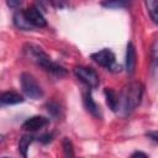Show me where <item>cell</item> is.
Wrapping results in <instances>:
<instances>
[{
    "instance_id": "1",
    "label": "cell",
    "mask_w": 158,
    "mask_h": 158,
    "mask_svg": "<svg viewBox=\"0 0 158 158\" xmlns=\"http://www.w3.org/2000/svg\"><path fill=\"white\" fill-rule=\"evenodd\" d=\"M25 53H26V56L31 60L36 62L38 65H41L42 68H44L47 72H51V73H53L56 75H59V77L67 74V70L62 65L54 63L40 47L33 46V44H27L25 47Z\"/></svg>"
},
{
    "instance_id": "2",
    "label": "cell",
    "mask_w": 158,
    "mask_h": 158,
    "mask_svg": "<svg viewBox=\"0 0 158 158\" xmlns=\"http://www.w3.org/2000/svg\"><path fill=\"white\" fill-rule=\"evenodd\" d=\"M143 95V85L141 83H131L128 84L121 95V102H122V109L125 114H130L133 111L141 102Z\"/></svg>"
},
{
    "instance_id": "3",
    "label": "cell",
    "mask_w": 158,
    "mask_h": 158,
    "mask_svg": "<svg viewBox=\"0 0 158 158\" xmlns=\"http://www.w3.org/2000/svg\"><path fill=\"white\" fill-rule=\"evenodd\" d=\"M21 88H22V91L25 93L26 96L31 98V99H40L43 96V91L41 89V86L37 84L36 79L28 74V73H22L21 74Z\"/></svg>"
},
{
    "instance_id": "4",
    "label": "cell",
    "mask_w": 158,
    "mask_h": 158,
    "mask_svg": "<svg viewBox=\"0 0 158 158\" xmlns=\"http://www.w3.org/2000/svg\"><path fill=\"white\" fill-rule=\"evenodd\" d=\"M74 74L79 80H81L89 88H96L99 85V77H98L96 72L91 68L81 67V65L75 67L74 68Z\"/></svg>"
},
{
    "instance_id": "5",
    "label": "cell",
    "mask_w": 158,
    "mask_h": 158,
    "mask_svg": "<svg viewBox=\"0 0 158 158\" xmlns=\"http://www.w3.org/2000/svg\"><path fill=\"white\" fill-rule=\"evenodd\" d=\"M91 59L95 62V63H98L99 65H101V67H105V68H107V69H114V68H116V69H118L120 70V65L117 67V65H115V54L110 51V49H101V51H99V52H96V53H93L91 54Z\"/></svg>"
},
{
    "instance_id": "6",
    "label": "cell",
    "mask_w": 158,
    "mask_h": 158,
    "mask_svg": "<svg viewBox=\"0 0 158 158\" xmlns=\"http://www.w3.org/2000/svg\"><path fill=\"white\" fill-rule=\"evenodd\" d=\"M23 11H25V15H26L28 22L32 26H35V27H44L47 25L44 16L41 14V11L36 6H30Z\"/></svg>"
},
{
    "instance_id": "7",
    "label": "cell",
    "mask_w": 158,
    "mask_h": 158,
    "mask_svg": "<svg viewBox=\"0 0 158 158\" xmlns=\"http://www.w3.org/2000/svg\"><path fill=\"white\" fill-rule=\"evenodd\" d=\"M48 123V120L43 116H33L27 118L23 123H22V128L26 131H37L40 128H42L43 126H46Z\"/></svg>"
},
{
    "instance_id": "8",
    "label": "cell",
    "mask_w": 158,
    "mask_h": 158,
    "mask_svg": "<svg viewBox=\"0 0 158 158\" xmlns=\"http://www.w3.org/2000/svg\"><path fill=\"white\" fill-rule=\"evenodd\" d=\"M136 67V49L132 43L127 44L126 49V70L128 74H133Z\"/></svg>"
},
{
    "instance_id": "9",
    "label": "cell",
    "mask_w": 158,
    "mask_h": 158,
    "mask_svg": "<svg viewBox=\"0 0 158 158\" xmlns=\"http://www.w3.org/2000/svg\"><path fill=\"white\" fill-rule=\"evenodd\" d=\"M14 23H15V26L17 28L23 30V31H28V30H31L33 27L28 22V20H27L23 10H19V11L15 12V15H14Z\"/></svg>"
},
{
    "instance_id": "10",
    "label": "cell",
    "mask_w": 158,
    "mask_h": 158,
    "mask_svg": "<svg viewBox=\"0 0 158 158\" xmlns=\"http://www.w3.org/2000/svg\"><path fill=\"white\" fill-rule=\"evenodd\" d=\"M0 101H1L2 105H14V104L22 102L23 98L20 94L15 93V91H5V93L1 94Z\"/></svg>"
},
{
    "instance_id": "11",
    "label": "cell",
    "mask_w": 158,
    "mask_h": 158,
    "mask_svg": "<svg viewBox=\"0 0 158 158\" xmlns=\"http://www.w3.org/2000/svg\"><path fill=\"white\" fill-rule=\"evenodd\" d=\"M105 96H106V104H107V106L112 111H116L117 110V106L120 105V99L117 98L116 93L111 88H106L105 89Z\"/></svg>"
},
{
    "instance_id": "12",
    "label": "cell",
    "mask_w": 158,
    "mask_h": 158,
    "mask_svg": "<svg viewBox=\"0 0 158 158\" xmlns=\"http://www.w3.org/2000/svg\"><path fill=\"white\" fill-rule=\"evenodd\" d=\"M84 105H85L86 110H88L90 114H93L94 116H99V114H100V112H99V106H98L96 102L93 100L90 91H88V93L84 95Z\"/></svg>"
},
{
    "instance_id": "13",
    "label": "cell",
    "mask_w": 158,
    "mask_h": 158,
    "mask_svg": "<svg viewBox=\"0 0 158 158\" xmlns=\"http://www.w3.org/2000/svg\"><path fill=\"white\" fill-rule=\"evenodd\" d=\"M32 141H33V137L31 135H23L20 138V141H19V152L22 154L23 158H27V151H28V147H30Z\"/></svg>"
},
{
    "instance_id": "14",
    "label": "cell",
    "mask_w": 158,
    "mask_h": 158,
    "mask_svg": "<svg viewBox=\"0 0 158 158\" xmlns=\"http://www.w3.org/2000/svg\"><path fill=\"white\" fill-rule=\"evenodd\" d=\"M146 5L148 7L151 19L153 20L154 23L158 25V1H147Z\"/></svg>"
},
{
    "instance_id": "15",
    "label": "cell",
    "mask_w": 158,
    "mask_h": 158,
    "mask_svg": "<svg viewBox=\"0 0 158 158\" xmlns=\"http://www.w3.org/2000/svg\"><path fill=\"white\" fill-rule=\"evenodd\" d=\"M63 152H64V158H74L73 143L69 138L63 139Z\"/></svg>"
},
{
    "instance_id": "16",
    "label": "cell",
    "mask_w": 158,
    "mask_h": 158,
    "mask_svg": "<svg viewBox=\"0 0 158 158\" xmlns=\"http://www.w3.org/2000/svg\"><path fill=\"white\" fill-rule=\"evenodd\" d=\"M152 62L158 67V40H156L152 44Z\"/></svg>"
},
{
    "instance_id": "17",
    "label": "cell",
    "mask_w": 158,
    "mask_h": 158,
    "mask_svg": "<svg viewBox=\"0 0 158 158\" xmlns=\"http://www.w3.org/2000/svg\"><path fill=\"white\" fill-rule=\"evenodd\" d=\"M104 6H107V7H122V6H126L127 2H123V1H109V2H102Z\"/></svg>"
},
{
    "instance_id": "18",
    "label": "cell",
    "mask_w": 158,
    "mask_h": 158,
    "mask_svg": "<svg viewBox=\"0 0 158 158\" xmlns=\"http://www.w3.org/2000/svg\"><path fill=\"white\" fill-rule=\"evenodd\" d=\"M146 135H147V137H149L151 139L158 142V131H151V132H147Z\"/></svg>"
},
{
    "instance_id": "19",
    "label": "cell",
    "mask_w": 158,
    "mask_h": 158,
    "mask_svg": "<svg viewBox=\"0 0 158 158\" xmlns=\"http://www.w3.org/2000/svg\"><path fill=\"white\" fill-rule=\"evenodd\" d=\"M38 139H40L42 143H47V142H49V141L52 139V135H51V133H46V135L41 136Z\"/></svg>"
},
{
    "instance_id": "20",
    "label": "cell",
    "mask_w": 158,
    "mask_h": 158,
    "mask_svg": "<svg viewBox=\"0 0 158 158\" xmlns=\"http://www.w3.org/2000/svg\"><path fill=\"white\" fill-rule=\"evenodd\" d=\"M131 158H148V157H147V154H146V153L137 151V152H135V153L131 156Z\"/></svg>"
},
{
    "instance_id": "21",
    "label": "cell",
    "mask_w": 158,
    "mask_h": 158,
    "mask_svg": "<svg viewBox=\"0 0 158 158\" xmlns=\"http://www.w3.org/2000/svg\"><path fill=\"white\" fill-rule=\"evenodd\" d=\"M10 7H16V6H20L21 5V1H14V0H10V1H7L6 2Z\"/></svg>"
},
{
    "instance_id": "22",
    "label": "cell",
    "mask_w": 158,
    "mask_h": 158,
    "mask_svg": "<svg viewBox=\"0 0 158 158\" xmlns=\"http://www.w3.org/2000/svg\"><path fill=\"white\" fill-rule=\"evenodd\" d=\"M2 158H9V157H2Z\"/></svg>"
}]
</instances>
